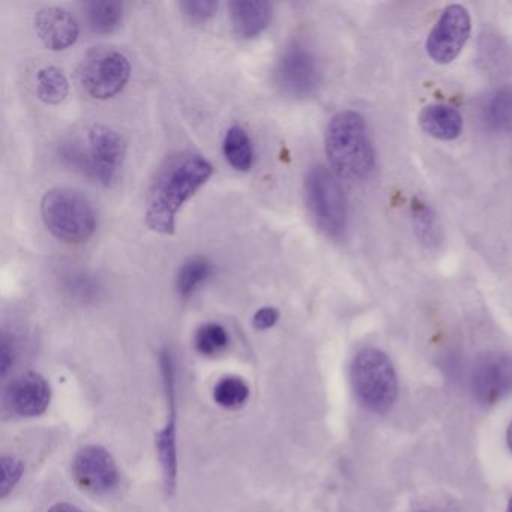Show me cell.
<instances>
[{"label": "cell", "mask_w": 512, "mask_h": 512, "mask_svg": "<svg viewBox=\"0 0 512 512\" xmlns=\"http://www.w3.org/2000/svg\"><path fill=\"white\" fill-rule=\"evenodd\" d=\"M214 167L191 151L169 155L158 167L148 197L146 226L161 235H173L182 206L211 178Z\"/></svg>", "instance_id": "6da1fadb"}, {"label": "cell", "mask_w": 512, "mask_h": 512, "mask_svg": "<svg viewBox=\"0 0 512 512\" xmlns=\"http://www.w3.org/2000/svg\"><path fill=\"white\" fill-rule=\"evenodd\" d=\"M325 151L334 172L346 181H367L376 167V151L365 119L353 110H344L331 119Z\"/></svg>", "instance_id": "7a4b0ae2"}, {"label": "cell", "mask_w": 512, "mask_h": 512, "mask_svg": "<svg viewBox=\"0 0 512 512\" xmlns=\"http://www.w3.org/2000/svg\"><path fill=\"white\" fill-rule=\"evenodd\" d=\"M88 143V148L79 143L65 145L61 149L62 158L68 166L92 181L112 184L127 154L124 137L106 125H94L89 130Z\"/></svg>", "instance_id": "3957f363"}, {"label": "cell", "mask_w": 512, "mask_h": 512, "mask_svg": "<svg viewBox=\"0 0 512 512\" xmlns=\"http://www.w3.org/2000/svg\"><path fill=\"white\" fill-rule=\"evenodd\" d=\"M44 226L59 241L82 244L94 235L97 217L91 202L71 188H52L41 200Z\"/></svg>", "instance_id": "277c9868"}, {"label": "cell", "mask_w": 512, "mask_h": 512, "mask_svg": "<svg viewBox=\"0 0 512 512\" xmlns=\"http://www.w3.org/2000/svg\"><path fill=\"white\" fill-rule=\"evenodd\" d=\"M352 383L359 400L373 412H388L397 400V373L382 350L367 347L356 353Z\"/></svg>", "instance_id": "5b68a950"}, {"label": "cell", "mask_w": 512, "mask_h": 512, "mask_svg": "<svg viewBox=\"0 0 512 512\" xmlns=\"http://www.w3.org/2000/svg\"><path fill=\"white\" fill-rule=\"evenodd\" d=\"M305 196L316 226L329 238H340L347 229L346 196L334 173L314 166L305 178Z\"/></svg>", "instance_id": "8992f818"}, {"label": "cell", "mask_w": 512, "mask_h": 512, "mask_svg": "<svg viewBox=\"0 0 512 512\" xmlns=\"http://www.w3.org/2000/svg\"><path fill=\"white\" fill-rule=\"evenodd\" d=\"M130 76L127 56L112 47L89 50L77 71L83 91L95 100H109L121 94Z\"/></svg>", "instance_id": "52a82bcc"}, {"label": "cell", "mask_w": 512, "mask_h": 512, "mask_svg": "<svg viewBox=\"0 0 512 512\" xmlns=\"http://www.w3.org/2000/svg\"><path fill=\"white\" fill-rule=\"evenodd\" d=\"M275 80L278 88L289 97H310L320 82L316 55L305 44H290L278 59Z\"/></svg>", "instance_id": "ba28073f"}, {"label": "cell", "mask_w": 512, "mask_h": 512, "mask_svg": "<svg viewBox=\"0 0 512 512\" xmlns=\"http://www.w3.org/2000/svg\"><path fill=\"white\" fill-rule=\"evenodd\" d=\"M472 31L469 11L463 5H449L428 35L425 49L436 64H451L460 56Z\"/></svg>", "instance_id": "9c48e42d"}, {"label": "cell", "mask_w": 512, "mask_h": 512, "mask_svg": "<svg viewBox=\"0 0 512 512\" xmlns=\"http://www.w3.org/2000/svg\"><path fill=\"white\" fill-rule=\"evenodd\" d=\"M73 476L83 490L106 493L118 484L119 472L112 455L100 446H86L73 461Z\"/></svg>", "instance_id": "30bf717a"}, {"label": "cell", "mask_w": 512, "mask_h": 512, "mask_svg": "<svg viewBox=\"0 0 512 512\" xmlns=\"http://www.w3.org/2000/svg\"><path fill=\"white\" fill-rule=\"evenodd\" d=\"M473 394L481 403L494 404L512 391V358L488 355L473 371Z\"/></svg>", "instance_id": "8fae6325"}, {"label": "cell", "mask_w": 512, "mask_h": 512, "mask_svg": "<svg viewBox=\"0 0 512 512\" xmlns=\"http://www.w3.org/2000/svg\"><path fill=\"white\" fill-rule=\"evenodd\" d=\"M34 23L38 37L43 41L44 46L53 52L67 50L79 38V22L65 8H43L35 16Z\"/></svg>", "instance_id": "7c38bea8"}, {"label": "cell", "mask_w": 512, "mask_h": 512, "mask_svg": "<svg viewBox=\"0 0 512 512\" xmlns=\"http://www.w3.org/2000/svg\"><path fill=\"white\" fill-rule=\"evenodd\" d=\"M7 403L17 415H41L50 404L49 383L40 374H22L8 388Z\"/></svg>", "instance_id": "4fadbf2b"}, {"label": "cell", "mask_w": 512, "mask_h": 512, "mask_svg": "<svg viewBox=\"0 0 512 512\" xmlns=\"http://www.w3.org/2000/svg\"><path fill=\"white\" fill-rule=\"evenodd\" d=\"M229 8L233 32L242 40L259 37L272 20V4L263 0H236Z\"/></svg>", "instance_id": "5bb4252c"}, {"label": "cell", "mask_w": 512, "mask_h": 512, "mask_svg": "<svg viewBox=\"0 0 512 512\" xmlns=\"http://www.w3.org/2000/svg\"><path fill=\"white\" fill-rule=\"evenodd\" d=\"M419 125L424 133L443 142L458 139L463 133V116L448 104H430L422 109Z\"/></svg>", "instance_id": "9a60e30c"}, {"label": "cell", "mask_w": 512, "mask_h": 512, "mask_svg": "<svg viewBox=\"0 0 512 512\" xmlns=\"http://www.w3.org/2000/svg\"><path fill=\"white\" fill-rule=\"evenodd\" d=\"M86 22L95 34H112L124 19V5L121 2H88L85 4Z\"/></svg>", "instance_id": "2e32d148"}, {"label": "cell", "mask_w": 512, "mask_h": 512, "mask_svg": "<svg viewBox=\"0 0 512 512\" xmlns=\"http://www.w3.org/2000/svg\"><path fill=\"white\" fill-rule=\"evenodd\" d=\"M223 151L230 166L238 172H248L253 167V145L244 128H229L224 137Z\"/></svg>", "instance_id": "e0dca14e"}, {"label": "cell", "mask_w": 512, "mask_h": 512, "mask_svg": "<svg viewBox=\"0 0 512 512\" xmlns=\"http://www.w3.org/2000/svg\"><path fill=\"white\" fill-rule=\"evenodd\" d=\"M485 125L494 133H502L512 127V89H497L484 107Z\"/></svg>", "instance_id": "ac0fdd59"}, {"label": "cell", "mask_w": 512, "mask_h": 512, "mask_svg": "<svg viewBox=\"0 0 512 512\" xmlns=\"http://www.w3.org/2000/svg\"><path fill=\"white\" fill-rule=\"evenodd\" d=\"M70 85L64 71L56 67H44L37 74V95L44 104L56 106L68 97Z\"/></svg>", "instance_id": "d6986e66"}, {"label": "cell", "mask_w": 512, "mask_h": 512, "mask_svg": "<svg viewBox=\"0 0 512 512\" xmlns=\"http://www.w3.org/2000/svg\"><path fill=\"white\" fill-rule=\"evenodd\" d=\"M212 274V265L205 257H193L188 259L184 265L179 268L178 277H176V289L182 298H188L193 295Z\"/></svg>", "instance_id": "ffe728a7"}, {"label": "cell", "mask_w": 512, "mask_h": 512, "mask_svg": "<svg viewBox=\"0 0 512 512\" xmlns=\"http://www.w3.org/2000/svg\"><path fill=\"white\" fill-rule=\"evenodd\" d=\"M413 226H415L416 236L425 247H433L439 242L440 229L437 221L436 212L427 203L413 200L412 205Z\"/></svg>", "instance_id": "44dd1931"}, {"label": "cell", "mask_w": 512, "mask_h": 512, "mask_svg": "<svg viewBox=\"0 0 512 512\" xmlns=\"http://www.w3.org/2000/svg\"><path fill=\"white\" fill-rule=\"evenodd\" d=\"M250 395L247 383L239 377H224L214 389V398L221 407L236 409L247 401Z\"/></svg>", "instance_id": "7402d4cb"}, {"label": "cell", "mask_w": 512, "mask_h": 512, "mask_svg": "<svg viewBox=\"0 0 512 512\" xmlns=\"http://www.w3.org/2000/svg\"><path fill=\"white\" fill-rule=\"evenodd\" d=\"M229 346V334L218 323H206L196 332V349L202 355H218Z\"/></svg>", "instance_id": "603a6c76"}, {"label": "cell", "mask_w": 512, "mask_h": 512, "mask_svg": "<svg viewBox=\"0 0 512 512\" xmlns=\"http://www.w3.org/2000/svg\"><path fill=\"white\" fill-rule=\"evenodd\" d=\"M65 287L71 295L82 299V301L95 298L98 295L97 281L85 272H68L65 275Z\"/></svg>", "instance_id": "cb8c5ba5"}, {"label": "cell", "mask_w": 512, "mask_h": 512, "mask_svg": "<svg viewBox=\"0 0 512 512\" xmlns=\"http://www.w3.org/2000/svg\"><path fill=\"white\" fill-rule=\"evenodd\" d=\"M179 8L190 22L205 23L215 16L218 4L212 0H187V2H181Z\"/></svg>", "instance_id": "d4e9b609"}, {"label": "cell", "mask_w": 512, "mask_h": 512, "mask_svg": "<svg viewBox=\"0 0 512 512\" xmlns=\"http://www.w3.org/2000/svg\"><path fill=\"white\" fill-rule=\"evenodd\" d=\"M22 472L23 466L20 461H16L11 457H4V460H2V484H0L2 497L7 496L8 491L14 488L20 476H22Z\"/></svg>", "instance_id": "484cf974"}, {"label": "cell", "mask_w": 512, "mask_h": 512, "mask_svg": "<svg viewBox=\"0 0 512 512\" xmlns=\"http://www.w3.org/2000/svg\"><path fill=\"white\" fill-rule=\"evenodd\" d=\"M278 319H280V313H278L277 308H260L254 316L253 325L254 328L265 331V329L272 328L278 322Z\"/></svg>", "instance_id": "4316f807"}, {"label": "cell", "mask_w": 512, "mask_h": 512, "mask_svg": "<svg viewBox=\"0 0 512 512\" xmlns=\"http://www.w3.org/2000/svg\"><path fill=\"white\" fill-rule=\"evenodd\" d=\"M0 361H2V374L7 376L8 370L14 362V347L8 335L2 338V349H0Z\"/></svg>", "instance_id": "83f0119b"}, {"label": "cell", "mask_w": 512, "mask_h": 512, "mask_svg": "<svg viewBox=\"0 0 512 512\" xmlns=\"http://www.w3.org/2000/svg\"><path fill=\"white\" fill-rule=\"evenodd\" d=\"M49 512H83L82 509L77 506L68 505V503H59V505L53 506Z\"/></svg>", "instance_id": "f1b7e54d"}, {"label": "cell", "mask_w": 512, "mask_h": 512, "mask_svg": "<svg viewBox=\"0 0 512 512\" xmlns=\"http://www.w3.org/2000/svg\"><path fill=\"white\" fill-rule=\"evenodd\" d=\"M506 440H508L509 449L512 451V422L509 424L508 431H506Z\"/></svg>", "instance_id": "f546056e"}, {"label": "cell", "mask_w": 512, "mask_h": 512, "mask_svg": "<svg viewBox=\"0 0 512 512\" xmlns=\"http://www.w3.org/2000/svg\"><path fill=\"white\" fill-rule=\"evenodd\" d=\"M506 512H512V496H511V499H509L508 509H506Z\"/></svg>", "instance_id": "4dcf8cb0"}, {"label": "cell", "mask_w": 512, "mask_h": 512, "mask_svg": "<svg viewBox=\"0 0 512 512\" xmlns=\"http://www.w3.org/2000/svg\"><path fill=\"white\" fill-rule=\"evenodd\" d=\"M421 512H425V511H421Z\"/></svg>", "instance_id": "1f68e13d"}]
</instances>
